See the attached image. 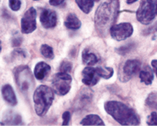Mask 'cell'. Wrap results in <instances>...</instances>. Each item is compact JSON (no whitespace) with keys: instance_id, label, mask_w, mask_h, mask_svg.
Segmentation results:
<instances>
[{"instance_id":"obj_1","label":"cell","mask_w":157,"mask_h":126,"mask_svg":"<svg viewBox=\"0 0 157 126\" xmlns=\"http://www.w3.org/2000/svg\"><path fill=\"white\" fill-rule=\"evenodd\" d=\"M119 0H110L98 7L95 14V25L100 34H106L114 25L119 14Z\"/></svg>"},{"instance_id":"obj_2","label":"cell","mask_w":157,"mask_h":126,"mask_svg":"<svg viewBox=\"0 0 157 126\" xmlns=\"http://www.w3.org/2000/svg\"><path fill=\"white\" fill-rule=\"evenodd\" d=\"M106 112L122 125H139L140 119L133 108L117 101H108L105 103Z\"/></svg>"},{"instance_id":"obj_3","label":"cell","mask_w":157,"mask_h":126,"mask_svg":"<svg viewBox=\"0 0 157 126\" xmlns=\"http://www.w3.org/2000/svg\"><path fill=\"white\" fill-rule=\"evenodd\" d=\"M54 94L48 85H41L35 90L33 100H34L35 111L40 117L44 116L48 109L52 104Z\"/></svg>"},{"instance_id":"obj_4","label":"cell","mask_w":157,"mask_h":126,"mask_svg":"<svg viewBox=\"0 0 157 126\" xmlns=\"http://www.w3.org/2000/svg\"><path fill=\"white\" fill-rule=\"evenodd\" d=\"M157 16V0H141L136 18L141 24L149 25Z\"/></svg>"},{"instance_id":"obj_5","label":"cell","mask_w":157,"mask_h":126,"mask_svg":"<svg viewBox=\"0 0 157 126\" xmlns=\"http://www.w3.org/2000/svg\"><path fill=\"white\" fill-rule=\"evenodd\" d=\"M14 75L15 82L21 92L24 93L31 92L34 85V81L31 75V69L28 68V66L22 65L17 67L14 70Z\"/></svg>"},{"instance_id":"obj_6","label":"cell","mask_w":157,"mask_h":126,"mask_svg":"<svg viewBox=\"0 0 157 126\" xmlns=\"http://www.w3.org/2000/svg\"><path fill=\"white\" fill-rule=\"evenodd\" d=\"M72 78L68 73L59 72L56 74L52 79V85L54 90L55 93L59 96H64L71 89Z\"/></svg>"},{"instance_id":"obj_7","label":"cell","mask_w":157,"mask_h":126,"mask_svg":"<svg viewBox=\"0 0 157 126\" xmlns=\"http://www.w3.org/2000/svg\"><path fill=\"white\" fill-rule=\"evenodd\" d=\"M111 37L116 41H123L130 37L133 32V27L128 22L113 25L109 30Z\"/></svg>"},{"instance_id":"obj_8","label":"cell","mask_w":157,"mask_h":126,"mask_svg":"<svg viewBox=\"0 0 157 126\" xmlns=\"http://www.w3.org/2000/svg\"><path fill=\"white\" fill-rule=\"evenodd\" d=\"M36 29V10L31 7L25 13L21 19V32L29 34Z\"/></svg>"},{"instance_id":"obj_9","label":"cell","mask_w":157,"mask_h":126,"mask_svg":"<svg viewBox=\"0 0 157 126\" xmlns=\"http://www.w3.org/2000/svg\"><path fill=\"white\" fill-rule=\"evenodd\" d=\"M140 69H141V63L139 60L133 59L125 62V64L123 65L122 75L120 77L122 82L128 81L138 72L140 71Z\"/></svg>"},{"instance_id":"obj_10","label":"cell","mask_w":157,"mask_h":126,"mask_svg":"<svg viewBox=\"0 0 157 126\" xmlns=\"http://www.w3.org/2000/svg\"><path fill=\"white\" fill-rule=\"evenodd\" d=\"M82 81L87 86H93L96 85L100 80V75L97 72L96 68H93L91 66H88L83 69Z\"/></svg>"},{"instance_id":"obj_11","label":"cell","mask_w":157,"mask_h":126,"mask_svg":"<svg viewBox=\"0 0 157 126\" xmlns=\"http://www.w3.org/2000/svg\"><path fill=\"white\" fill-rule=\"evenodd\" d=\"M40 21L41 26L46 29H50L56 26L58 22V17L56 12L52 10L46 9L41 12L40 15Z\"/></svg>"},{"instance_id":"obj_12","label":"cell","mask_w":157,"mask_h":126,"mask_svg":"<svg viewBox=\"0 0 157 126\" xmlns=\"http://www.w3.org/2000/svg\"><path fill=\"white\" fill-rule=\"evenodd\" d=\"M93 97V92L88 89L80 90L78 94L76 96V101L75 102V109H82L85 108L86 106L91 102Z\"/></svg>"},{"instance_id":"obj_13","label":"cell","mask_w":157,"mask_h":126,"mask_svg":"<svg viewBox=\"0 0 157 126\" xmlns=\"http://www.w3.org/2000/svg\"><path fill=\"white\" fill-rule=\"evenodd\" d=\"M51 71V67L50 65H48L45 62H39L36 64L34 69L35 77L37 79L38 81H42L44 80Z\"/></svg>"},{"instance_id":"obj_14","label":"cell","mask_w":157,"mask_h":126,"mask_svg":"<svg viewBox=\"0 0 157 126\" xmlns=\"http://www.w3.org/2000/svg\"><path fill=\"white\" fill-rule=\"evenodd\" d=\"M2 95L4 99L11 106H15L17 104V97L15 96L14 89L10 85H4L2 87Z\"/></svg>"},{"instance_id":"obj_15","label":"cell","mask_w":157,"mask_h":126,"mask_svg":"<svg viewBox=\"0 0 157 126\" xmlns=\"http://www.w3.org/2000/svg\"><path fill=\"white\" fill-rule=\"evenodd\" d=\"M64 26L69 30L75 31V30H78L81 27V22L75 14L70 13L66 17V20L64 21Z\"/></svg>"},{"instance_id":"obj_16","label":"cell","mask_w":157,"mask_h":126,"mask_svg":"<svg viewBox=\"0 0 157 126\" xmlns=\"http://www.w3.org/2000/svg\"><path fill=\"white\" fill-rule=\"evenodd\" d=\"M80 124L82 125H105L103 120L96 114H90L85 117L81 120Z\"/></svg>"},{"instance_id":"obj_17","label":"cell","mask_w":157,"mask_h":126,"mask_svg":"<svg viewBox=\"0 0 157 126\" xmlns=\"http://www.w3.org/2000/svg\"><path fill=\"white\" fill-rule=\"evenodd\" d=\"M140 79L145 85H150L153 81L154 75L152 69L149 66H145L140 71Z\"/></svg>"},{"instance_id":"obj_18","label":"cell","mask_w":157,"mask_h":126,"mask_svg":"<svg viewBox=\"0 0 157 126\" xmlns=\"http://www.w3.org/2000/svg\"><path fill=\"white\" fill-rule=\"evenodd\" d=\"M82 61L87 66H92L98 62V58L95 53H90L88 49H86L82 53Z\"/></svg>"},{"instance_id":"obj_19","label":"cell","mask_w":157,"mask_h":126,"mask_svg":"<svg viewBox=\"0 0 157 126\" xmlns=\"http://www.w3.org/2000/svg\"><path fill=\"white\" fill-rule=\"evenodd\" d=\"M95 0H75L78 8L85 14H89L92 10Z\"/></svg>"},{"instance_id":"obj_20","label":"cell","mask_w":157,"mask_h":126,"mask_svg":"<svg viewBox=\"0 0 157 126\" xmlns=\"http://www.w3.org/2000/svg\"><path fill=\"white\" fill-rule=\"evenodd\" d=\"M96 69H97V72H98L101 78L110 79L114 73L113 69L111 67H105V68L98 67V68H96Z\"/></svg>"},{"instance_id":"obj_21","label":"cell","mask_w":157,"mask_h":126,"mask_svg":"<svg viewBox=\"0 0 157 126\" xmlns=\"http://www.w3.org/2000/svg\"><path fill=\"white\" fill-rule=\"evenodd\" d=\"M40 52H41V55L46 58L52 59V58H54V53H53L52 48L50 47L49 45H41V48H40Z\"/></svg>"},{"instance_id":"obj_22","label":"cell","mask_w":157,"mask_h":126,"mask_svg":"<svg viewBox=\"0 0 157 126\" xmlns=\"http://www.w3.org/2000/svg\"><path fill=\"white\" fill-rule=\"evenodd\" d=\"M72 63L68 61H63L59 67L60 72H64V73H69L72 70Z\"/></svg>"},{"instance_id":"obj_23","label":"cell","mask_w":157,"mask_h":126,"mask_svg":"<svg viewBox=\"0 0 157 126\" xmlns=\"http://www.w3.org/2000/svg\"><path fill=\"white\" fill-rule=\"evenodd\" d=\"M9 5H10V8L13 11L20 10V9L21 7V0H10L9 1Z\"/></svg>"},{"instance_id":"obj_24","label":"cell","mask_w":157,"mask_h":126,"mask_svg":"<svg viewBox=\"0 0 157 126\" xmlns=\"http://www.w3.org/2000/svg\"><path fill=\"white\" fill-rule=\"evenodd\" d=\"M147 124L148 125H157V112H153L147 119Z\"/></svg>"},{"instance_id":"obj_25","label":"cell","mask_w":157,"mask_h":126,"mask_svg":"<svg viewBox=\"0 0 157 126\" xmlns=\"http://www.w3.org/2000/svg\"><path fill=\"white\" fill-rule=\"evenodd\" d=\"M62 118H63V125H68L71 119V114L68 111H66L63 113Z\"/></svg>"},{"instance_id":"obj_26","label":"cell","mask_w":157,"mask_h":126,"mask_svg":"<svg viewBox=\"0 0 157 126\" xmlns=\"http://www.w3.org/2000/svg\"><path fill=\"white\" fill-rule=\"evenodd\" d=\"M131 48H132V45H128V46H125V47L120 48L119 49H117V52H118L121 55H125L128 52H129L131 50Z\"/></svg>"},{"instance_id":"obj_27","label":"cell","mask_w":157,"mask_h":126,"mask_svg":"<svg viewBox=\"0 0 157 126\" xmlns=\"http://www.w3.org/2000/svg\"><path fill=\"white\" fill-rule=\"evenodd\" d=\"M157 97V96L155 93H150V96H149V97L146 100V103L147 105L149 106H153V103L155 101V98Z\"/></svg>"},{"instance_id":"obj_28","label":"cell","mask_w":157,"mask_h":126,"mask_svg":"<svg viewBox=\"0 0 157 126\" xmlns=\"http://www.w3.org/2000/svg\"><path fill=\"white\" fill-rule=\"evenodd\" d=\"M156 31H157V22L155 23V24L154 25V26H152L151 27L148 28V29H146L145 31H144V35L152 34V33H154V32H156Z\"/></svg>"},{"instance_id":"obj_29","label":"cell","mask_w":157,"mask_h":126,"mask_svg":"<svg viewBox=\"0 0 157 126\" xmlns=\"http://www.w3.org/2000/svg\"><path fill=\"white\" fill-rule=\"evenodd\" d=\"M64 2V0H49V4L52 6H59Z\"/></svg>"},{"instance_id":"obj_30","label":"cell","mask_w":157,"mask_h":126,"mask_svg":"<svg viewBox=\"0 0 157 126\" xmlns=\"http://www.w3.org/2000/svg\"><path fill=\"white\" fill-rule=\"evenodd\" d=\"M22 42V39L20 37H16L13 38V46L14 47H19Z\"/></svg>"},{"instance_id":"obj_31","label":"cell","mask_w":157,"mask_h":126,"mask_svg":"<svg viewBox=\"0 0 157 126\" xmlns=\"http://www.w3.org/2000/svg\"><path fill=\"white\" fill-rule=\"evenodd\" d=\"M151 66L153 67L154 71L155 73V75H157V59H154L151 62Z\"/></svg>"},{"instance_id":"obj_32","label":"cell","mask_w":157,"mask_h":126,"mask_svg":"<svg viewBox=\"0 0 157 126\" xmlns=\"http://www.w3.org/2000/svg\"><path fill=\"white\" fill-rule=\"evenodd\" d=\"M126 2L128 4H133V3L137 2V0H126Z\"/></svg>"},{"instance_id":"obj_33","label":"cell","mask_w":157,"mask_h":126,"mask_svg":"<svg viewBox=\"0 0 157 126\" xmlns=\"http://www.w3.org/2000/svg\"><path fill=\"white\" fill-rule=\"evenodd\" d=\"M95 1H96V2H98V1H100V0H95Z\"/></svg>"},{"instance_id":"obj_34","label":"cell","mask_w":157,"mask_h":126,"mask_svg":"<svg viewBox=\"0 0 157 126\" xmlns=\"http://www.w3.org/2000/svg\"><path fill=\"white\" fill-rule=\"evenodd\" d=\"M34 1H37V0H34Z\"/></svg>"}]
</instances>
